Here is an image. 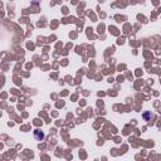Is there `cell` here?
<instances>
[{"label": "cell", "instance_id": "6da1fadb", "mask_svg": "<svg viewBox=\"0 0 161 161\" xmlns=\"http://www.w3.org/2000/svg\"><path fill=\"white\" fill-rule=\"evenodd\" d=\"M34 137L40 141V140L44 138V133L42 132V131H39V130H35V131H34Z\"/></svg>", "mask_w": 161, "mask_h": 161}, {"label": "cell", "instance_id": "7a4b0ae2", "mask_svg": "<svg viewBox=\"0 0 161 161\" xmlns=\"http://www.w3.org/2000/svg\"><path fill=\"white\" fill-rule=\"evenodd\" d=\"M149 116H150V113H145V116H143V117H145L146 120H147V118H149Z\"/></svg>", "mask_w": 161, "mask_h": 161}]
</instances>
